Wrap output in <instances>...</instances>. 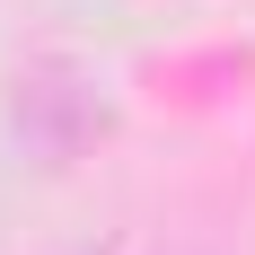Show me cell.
Returning <instances> with one entry per match:
<instances>
[{
	"mask_svg": "<svg viewBox=\"0 0 255 255\" xmlns=\"http://www.w3.org/2000/svg\"><path fill=\"white\" fill-rule=\"evenodd\" d=\"M9 124H18L26 150H44V158H79L88 141H106L115 106H106V88L79 71L71 53H35V62L9 79Z\"/></svg>",
	"mask_w": 255,
	"mask_h": 255,
	"instance_id": "6da1fadb",
	"label": "cell"
}]
</instances>
